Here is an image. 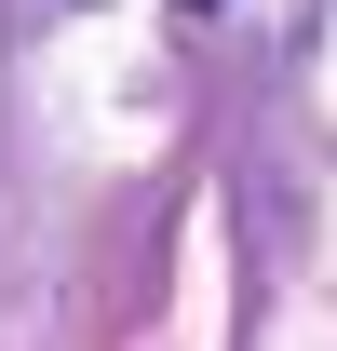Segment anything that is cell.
<instances>
[{
  "label": "cell",
  "instance_id": "6da1fadb",
  "mask_svg": "<svg viewBox=\"0 0 337 351\" xmlns=\"http://www.w3.org/2000/svg\"><path fill=\"white\" fill-rule=\"evenodd\" d=\"M175 14H229V0H175Z\"/></svg>",
  "mask_w": 337,
  "mask_h": 351
}]
</instances>
